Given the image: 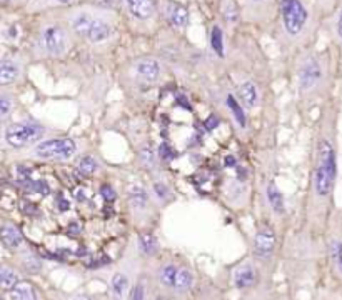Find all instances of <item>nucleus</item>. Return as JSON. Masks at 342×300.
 I'll use <instances>...</instances> for the list:
<instances>
[{
  "label": "nucleus",
  "mask_w": 342,
  "mask_h": 300,
  "mask_svg": "<svg viewBox=\"0 0 342 300\" xmlns=\"http://www.w3.org/2000/svg\"><path fill=\"white\" fill-rule=\"evenodd\" d=\"M85 149L82 139L68 135H50L47 139L37 142L35 145L19 152L20 159L37 160V162H70L77 159Z\"/></svg>",
  "instance_id": "f257e3e1"
},
{
  "label": "nucleus",
  "mask_w": 342,
  "mask_h": 300,
  "mask_svg": "<svg viewBox=\"0 0 342 300\" xmlns=\"http://www.w3.org/2000/svg\"><path fill=\"white\" fill-rule=\"evenodd\" d=\"M68 25L72 32L89 43H102L112 37V22L105 14L91 9H80L70 14Z\"/></svg>",
  "instance_id": "f03ea898"
},
{
  "label": "nucleus",
  "mask_w": 342,
  "mask_h": 300,
  "mask_svg": "<svg viewBox=\"0 0 342 300\" xmlns=\"http://www.w3.org/2000/svg\"><path fill=\"white\" fill-rule=\"evenodd\" d=\"M57 133V129L48 124H42L39 120H19L5 125L2 132V140L5 147L12 150H25L37 142Z\"/></svg>",
  "instance_id": "7ed1b4c3"
},
{
  "label": "nucleus",
  "mask_w": 342,
  "mask_h": 300,
  "mask_svg": "<svg viewBox=\"0 0 342 300\" xmlns=\"http://www.w3.org/2000/svg\"><path fill=\"white\" fill-rule=\"evenodd\" d=\"M334 182H336V150L329 139H320L312 173V190L319 198H324L332 192Z\"/></svg>",
  "instance_id": "20e7f679"
},
{
  "label": "nucleus",
  "mask_w": 342,
  "mask_h": 300,
  "mask_svg": "<svg viewBox=\"0 0 342 300\" xmlns=\"http://www.w3.org/2000/svg\"><path fill=\"white\" fill-rule=\"evenodd\" d=\"M39 48L47 57H62L70 47L68 32L59 23H48L42 27L37 39Z\"/></svg>",
  "instance_id": "39448f33"
},
{
  "label": "nucleus",
  "mask_w": 342,
  "mask_h": 300,
  "mask_svg": "<svg viewBox=\"0 0 342 300\" xmlns=\"http://www.w3.org/2000/svg\"><path fill=\"white\" fill-rule=\"evenodd\" d=\"M280 15L284 30L291 37L299 35L307 23V10L300 0H280Z\"/></svg>",
  "instance_id": "423d86ee"
},
{
  "label": "nucleus",
  "mask_w": 342,
  "mask_h": 300,
  "mask_svg": "<svg viewBox=\"0 0 342 300\" xmlns=\"http://www.w3.org/2000/svg\"><path fill=\"white\" fill-rule=\"evenodd\" d=\"M320 79H322V68H320L319 62L316 59L305 60V64L299 70V84L302 92L314 90L317 85H319Z\"/></svg>",
  "instance_id": "0eeeda50"
},
{
  "label": "nucleus",
  "mask_w": 342,
  "mask_h": 300,
  "mask_svg": "<svg viewBox=\"0 0 342 300\" xmlns=\"http://www.w3.org/2000/svg\"><path fill=\"white\" fill-rule=\"evenodd\" d=\"M275 249V234L271 227L264 225L254 237V252L259 258H267Z\"/></svg>",
  "instance_id": "6e6552de"
},
{
  "label": "nucleus",
  "mask_w": 342,
  "mask_h": 300,
  "mask_svg": "<svg viewBox=\"0 0 342 300\" xmlns=\"http://www.w3.org/2000/svg\"><path fill=\"white\" fill-rule=\"evenodd\" d=\"M237 100L241 102L244 110H254L260 102L259 88L252 80H242L237 87Z\"/></svg>",
  "instance_id": "1a4fd4ad"
},
{
  "label": "nucleus",
  "mask_w": 342,
  "mask_h": 300,
  "mask_svg": "<svg viewBox=\"0 0 342 300\" xmlns=\"http://www.w3.org/2000/svg\"><path fill=\"white\" fill-rule=\"evenodd\" d=\"M124 5L129 14L140 22H147L156 14L154 0H124Z\"/></svg>",
  "instance_id": "9d476101"
},
{
  "label": "nucleus",
  "mask_w": 342,
  "mask_h": 300,
  "mask_svg": "<svg viewBox=\"0 0 342 300\" xmlns=\"http://www.w3.org/2000/svg\"><path fill=\"white\" fill-rule=\"evenodd\" d=\"M136 74L139 75L140 80L147 84H154L160 79V74H162V67L157 60L154 59H140L136 62V67H134Z\"/></svg>",
  "instance_id": "9b49d317"
},
{
  "label": "nucleus",
  "mask_w": 342,
  "mask_h": 300,
  "mask_svg": "<svg viewBox=\"0 0 342 300\" xmlns=\"http://www.w3.org/2000/svg\"><path fill=\"white\" fill-rule=\"evenodd\" d=\"M224 105H226L227 112H229V115H230V119H232V122H234L235 127H237L241 132H246L247 130V113H246V110H244L241 102L237 100V97L232 95V94H227L226 100H224Z\"/></svg>",
  "instance_id": "f8f14e48"
},
{
  "label": "nucleus",
  "mask_w": 342,
  "mask_h": 300,
  "mask_svg": "<svg viewBox=\"0 0 342 300\" xmlns=\"http://www.w3.org/2000/svg\"><path fill=\"white\" fill-rule=\"evenodd\" d=\"M150 205V197L142 185H132L129 189V207L134 214H145Z\"/></svg>",
  "instance_id": "ddd939ff"
},
{
  "label": "nucleus",
  "mask_w": 342,
  "mask_h": 300,
  "mask_svg": "<svg viewBox=\"0 0 342 300\" xmlns=\"http://www.w3.org/2000/svg\"><path fill=\"white\" fill-rule=\"evenodd\" d=\"M22 75V67L19 62L10 59L0 60V87H7V85L15 84Z\"/></svg>",
  "instance_id": "4468645a"
},
{
  "label": "nucleus",
  "mask_w": 342,
  "mask_h": 300,
  "mask_svg": "<svg viewBox=\"0 0 342 300\" xmlns=\"http://www.w3.org/2000/svg\"><path fill=\"white\" fill-rule=\"evenodd\" d=\"M264 198H266V204L272 212L284 214V209H286V205H284V195L274 182H267L264 185Z\"/></svg>",
  "instance_id": "2eb2a0df"
},
{
  "label": "nucleus",
  "mask_w": 342,
  "mask_h": 300,
  "mask_svg": "<svg viewBox=\"0 0 342 300\" xmlns=\"http://www.w3.org/2000/svg\"><path fill=\"white\" fill-rule=\"evenodd\" d=\"M0 240L7 249L17 250L23 244V235L14 224H3L0 227Z\"/></svg>",
  "instance_id": "dca6fc26"
},
{
  "label": "nucleus",
  "mask_w": 342,
  "mask_h": 300,
  "mask_svg": "<svg viewBox=\"0 0 342 300\" xmlns=\"http://www.w3.org/2000/svg\"><path fill=\"white\" fill-rule=\"evenodd\" d=\"M130 289L129 277L124 272H115L111 279V299L124 300Z\"/></svg>",
  "instance_id": "f3484780"
},
{
  "label": "nucleus",
  "mask_w": 342,
  "mask_h": 300,
  "mask_svg": "<svg viewBox=\"0 0 342 300\" xmlns=\"http://www.w3.org/2000/svg\"><path fill=\"white\" fill-rule=\"evenodd\" d=\"M167 19L172 23V27H176L177 30H182V28L187 27V22H189V12H187L185 7L179 5V3H169Z\"/></svg>",
  "instance_id": "a211bd4d"
},
{
  "label": "nucleus",
  "mask_w": 342,
  "mask_h": 300,
  "mask_svg": "<svg viewBox=\"0 0 342 300\" xmlns=\"http://www.w3.org/2000/svg\"><path fill=\"white\" fill-rule=\"evenodd\" d=\"M254 282H255V270L249 263L239 267L234 272V283L237 289H247V287L254 285Z\"/></svg>",
  "instance_id": "6ab92c4d"
},
{
  "label": "nucleus",
  "mask_w": 342,
  "mask_h": 300,
  "mask_svg": "<svg viewBox=\"0 0 342 300\" xmlns=\"http://www.w3.org/2000/svg\"><path fill=\"white\" fill-rule=\"evenodd\" d=\"M10 300H37V294H35L34 287L28 282L19 280L14 287L9 290Z\"/></svg>",
  "instance_id": "aec40b11"
},
{
  "label": "nucleus",
  "mask_w": 342,
  "mask_h": 300,
  "mask_svg": "<svg viewBox=\"0 0 342 300\" xmlns=\"http://www.w3.org/2000/svg\"><path fill=\"white\" fill-rule=\"evenodd\" d=\"M15 95L7 90H0V122H5L15 110Z\"/></svg>",
  "instance_id": "412c9836"
},
{
  "label": "nucleus",
  "mask_w": 342,
  "mask_h": 300,
  "mask_svg": "<svg viewBox=\"0 0 342 300\" xmlns=\"http://www.w3.org/2000/svg\"><path fill=\"white\" fill-rule=\"evenodd\" d=\"M194 283V275L189 269H184V267H179L177 275H176V282H174V292H179V294H184L192 287Z\"/></svg>",
  "instance_id": "4be33fe9"
},
{
  "label": "nucleus",
  "mask_w": 342,
  "mask_h": 300,
  "mask_svg": "<svg viewBox=\"0 0 342 300\" xmlns=\"http://www.w3.org/2000/svg\"><path fill=\"white\" fill-rule=\"evenodd\" d=\"M177 270L179 267L177 265H172V263H167L160 269L159 272V280L164 287L167 289H174V282H176V275H177Z\"/></svg>",
  "instance_id": "5701e85b"
},
{
  "label": "nucleus",
  "mask_w": 342,
  "mask_h": 300,
  "mask_svg": "<svg viewBox=\"0 0 342 300\" xmlns=\"http://www.w3.org/2000/svg\"><path fill=\"white\" fill-rule=\"evenodd\" d=\"M139 162L142 164L144 169H152L156 167V162H157V153L156 150L150 147L149 144H144L142 147L139 149Z\"/></svg>",
  "instance_id": "b1692460"
},
{
  "label": "nucleus",
  "mask_w": 342,
  "mask_h": 300,
  "mask_svg": "<svg viewBox=\"0 0 342 300\" xmlns=\"http://www.w3.org/2000/svg\"><path fill=\"white\" fill-rule=\"evenodd\" d=\"M77 167H79V170L84 173V175H93V173L100 169V162L97 160L93 155H84L79 159Z\"/></svg>",
  "instance_id": "393cba45"
},
{
  "label": "nucleus",
  "mask_w": 342,
  "mask_h": 300,
  "mask_svg": "<svg viewBox=\"0 0 342 300\" xmlns=\"http://www.w3.org/2000/svg\"><path fill=\"white\" fill-rule=\"evenodd\" d=\"M19 280L20 279H19L17 272H14V270L9 269V267L0 265V289L10 290Z\"/></svg>",
  "instance_id": "a878e982"
},
{
  "label": "nucleus",
  "mask_w": 342,
  "mask_h": 300,
  "mask_svg": "<svg viewBox=\"0 0 342 300\" xmlns=\"http://www.w3.org/2000/svg\"><path fill=\"white\" fill-rule=\"evenodd\" d=\"M157 238L152 234H142L139 237V249L142 254L152 255L157 250Z\"/></svg>",
  "instance_id": "bb28decb"
},
{
  "label": "nucleus",
  "mask_w": 342,
  "mask_h": 300,
  "mask_svg": "<svg viewBox=\"0 0 342 300\" xmlns=\"http://www.w3.org/2000/svg\"><path fill=\"white\" fill-rule=\"evenodd\" d=\"M210 47L214 48V52L219 57H224V35L219 25L212 28V34H210Z\"/></svg>",
  "instance_id": "cd10ccee"
},
{
  "label": "nucleus",
  "mask_w": 342,
  "mask_h": 300,
  "mask_svg": "<svg viewBox=\"0 0 342 300\" xmlns=\"http://www.w3.org/2000/svg\"><path fill=\"white\" fill-rule=\"evenodd\" d=\"M152 193L156 197V200L165 202L167 198L170 197V189L167 187V184H164L162 180H157L152 184Z\"/></svg>",
  "instance_id": "c85d7f7f"
},
{
  "label": "nucleus",
  "mask_w": 342,
  "mask_h": 300,
  "mask_svg": "<svg viewBox=\"0 0 342 300\" xmlns=\"http://www.w3.org/2000/svg\"><path fill=\"white\" fill-rule=\"evenodd\" d=\"M331 254L337 270H339V274H342V242H332Z\"/></svg>",
  "instance_id": "c756f323"
},
{
  "label": "nucleus",
  "mask_w": 342,
  "mask_h": 300,
  "mask_svg": "<svg viewBox=\"0 0 342 300\" xmlns=\"http://www.w3.org/2000/svg\"><path fill=\"white\" fill-rule=\"evenodd\" d=\"M129 300H145V285L142 282H137L132 285L129 292Z\"/></svg>",
  "instance_id": "7c9ffc66"
},
{
  "label": "nucleus",
  "mask_w": 342,
  "mask_h": 300,
  "mask_svg": "<svg viewBox=\"0 0 342 300\" xmlns=\"http://www.w3.org/2000/svg\"><path fill=\"white\" fill-rule=\"evenodd\" d=\"M100 193H102V197L105 198V200H114L115 198V192L112 190V187H109V185H104L100 190Z\"/></svg>",
  "instance_id": "2f4dec72"
},
{
  "label": "nucleus",
  "mask_w": 342,
  "mask_h": 300,
  "mask_svg": "<svg viewBox=\"0 0 342 300\" xmlns=\"http://www.w3.org/2000/svg\"><path fill=\"white\" fill-rule=\"evenodd\" d=\"M75 0H44V7L46 5H67V3H72Z\"/></svg>",
  "instance_id": "473e14b6"
},
{
  "label": "nucleus",
  "mask_w": 342,
  "mask_h": 300,
  "mask_svg": "<svg viewBox=\"0 0 342 300\" xmlns=\"http://www.w3.org/2000/svg\"><path fill=\"white\" fill-rule=\"evenodd\" d=\"M337 34H339V37L342 39V12L339 15V20H337Z\"/></svg>",
  "instance_id": "72a5a7b5"
},
{
  "label": "nucleus",
  "mask_w": 342,
  "mask_h": 300,
  "mask_svg": "<svg viewBox=\"0 0 342 300\" xmlns=\"http://www.w3.org/2000/svg\"><path fill=\"white\" fill-rule=\"evenodd\" d=\"M70 300H93V299H91V297H87V295H77V297H74V299H70Z\"/></svg>",
  "instance_id": "f704fd0d"
},
{
  "label": "nucleus",
  "mask_w": 342,
  "mask_h": 300,
  "mask_svg": "<svg viewBox=\"0 0 342 300\" xmlns=\"http://www.w3.org/2000/svg\"><path fill=\"white\" fill-rule=\"evenodd\" d=\"M7 2H10V0H0V3H7Z\"/></svg>",
  "instance_id": "c9c22d12"
},
{
  "label": "nucleus",
  "mask_w": 342,
  "mask_h": 300,
  "mask_svg": "<svg viewBox=\"0 0 342 300\" xmlns=\"http://www.w3.org/2000/svg\"><path fill=\"white\" fill-rule=\"evenodd\" d=\"M254 2H264V0H254Z\"/></svg>",
  "instance_id": "e433bc0d"
},
{
  "label": "nucleus",
  "mask_w": 342,
  "mask_h": 300,
  "mask_svg": "<svg viewBox=\"0 0 342 300\" xmlns=\"http://www.w3.org/2000/svg\"><path fill=\"white\" fill-rule=\"evenodd\" d=\"M0 300H2V299H0Z\"/></svg>",
  "instance_id": "4c0bfd02"
}]
</instances>
